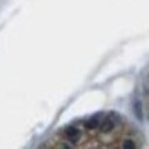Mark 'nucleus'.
I'll return each mask as SVG.
<instances>
[{"instance_id":"nucleus-3","label":"nucleus","mask_w":149,"mask_h":149,"mask_svg":"<svg viewBox=\"0 0 149 149\" xmlns=\"http://www.w3.org/2000/svg\"><path fill=\"white\" fill-rule=\"evenodd\" d=\"M113 127H115V123L112 122L109 117H108V119H105V120L100 124V130H101L102 133H109V131H112V130H113Z\"/></svg>"},{"instance_id":"nucleus-6","label":"nucleus","mask_w":149,"mask_h":149,"mask_svg":"<svg viewBox=\"0 0 149 149\" xmlns=\"http://www.w3.org/2000/svg\"><path fill=\"white\" fill-rule=\"evenodd\" d=\"M108 117H109V119H111V120H112L113 123H115V124H116V123L119 122V119H120V117L117 116V115L115 113V112H112V113H109V116H108Z\"/></svg>"},{"instance_id":"nucleus-5","label":"nucleus","mask_w":149,"mask_h":149,"mask_svg":"<svg viewBox=\"0 0 149 149\" xmlns=\"http://www.w3.org/2000/svg\"><path fill=\"white\" fill-rule=\"evenodd\" d=\"M123 148L124 149H134L135 148V144H134V141H131V139H126V141L123 142Z\"/></svg>"},{"instance_id":"nucleus-4","label":"nucleus","mask_w":149,"mask_h":149,"mask_svg":"<svg viewBox=\"0 0 149 149\" xmlns=\"http://www.w3.org/2000/svg\"><path fill=\"white\" fill-rule=\"evenodd\" d=\"M98 117H100V115H98V116H94V117H91L90 120H87V122H86V128H88V130H93V128H97L98 127V126H100V119H98Z\"/></svg>"},{"instance_id":"nucleus-1","label":"nucleus","mask_w":149,"mask_h":149,"mask_svg":"<svg viewBox=\"0 0 149 149\" xmlns=\"http://www.w3.org/2000/svg\"><path fill=\"white\" fill-rule=\"evenodd\" d=\"M65 134H66V137L69 138L70 142H77L80 139V137H81L80 131L76 127H68L65 130Z\"/></svg>"},{"instance_id":"nucleus-2","label":"nucleus","mask_w":149,"mask_h":149,"mask_svg":"<svg viewBox=\"0 0 149 149\" xmlns=\"http://www.w3.org/2000/svg\"><path fill=\"white\" fill-rule=\"evenodd\" d=\"M133 111H134L135 117H137L138 120H142V119H144V115H142V104H141V101H138V100L134 101Z\"/></svg>"}]
</instances>
